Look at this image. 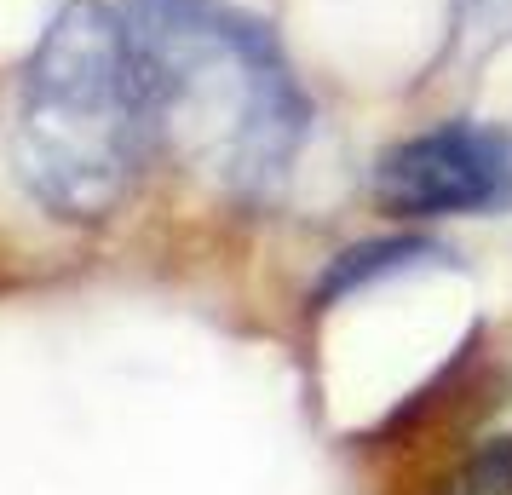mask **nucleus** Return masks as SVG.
Instances as JSON below:
<instances>
[{
    "label": "nucleus",
    "instance_id": "f257e3e1",
    "mask_svg": "<svg viewBox=\"0 0 512 495\" xmlns=\"http://www.w3.org/2000/svg\"><path fill=\"white\" fill-rule=\"evenodd\" d=\"M156 144L236 202H265L311 133V98L271 24L231 0H127Z\"/></svg>",
    "mask_w": 512,
    "mask_h": 495
},
{
    "label": "nucleus",
    "instance_id": "f03ea898",
    "mask_svg": "<svg viewBox=\"0 0 512 495\" xmlns=\"http://www.w3.org/2000/svg\"><path fill=\"white\" fill-rule=\"evenodd\" d=\"M156 150L127 18L70 0L35 41L12 104V173L58 225H104Z\"/></svg>",
    "mask_w": 512,
    "mask_h": 495
},
{
    "label": "nucleus",
    "instance_id": "7ed1b4c3",
    "mask_svg": "<svg viewBox=\"0 0 512 495\" xmlns=\"http://www.w3.org/2000/svg\"><path fill=\"white\" fill-rule=\"evenodd\" d=\"M374 202L392 219H461L512 202V139L484 121H438L380 150Z\"/></svg>",
    "mask_w": 512,
    "mask_h": 495
},
{
    "label": "nucleus",
    "instance_id": "20e7f679",
    "mask_svg": "<svg viewBox=\"0 0 512 495\" xmlns=\"http://www.w3.org/2000/svg\"><path fill=\"white\" fill-rule=\"evenodd\" d=\"M426 260H449V248L426 242V236H374V242H357V248H346V254L328 260V271L317 277V288H311V306H334V300H346L357 288L386 283V277L415 271V265H426Z\"/></svg>",
    "mask_w": 512,
    "mask_h": 495
},
{
    "label": "nucleus",
    "instance_id": "39448f33",
    "mask_svg": "<svg viewBox=\"0 0 512 495\" xmlns=\"http://www.w3.org/2000/svg\"><path fill=\"white\" fill-rule=\"evenodd\" d=\"M466 495H512V438H495V444H484L472 455Z\"/></svg>",
    "mask_w": 512,
    "mask_h": 495
}]
</instances>
